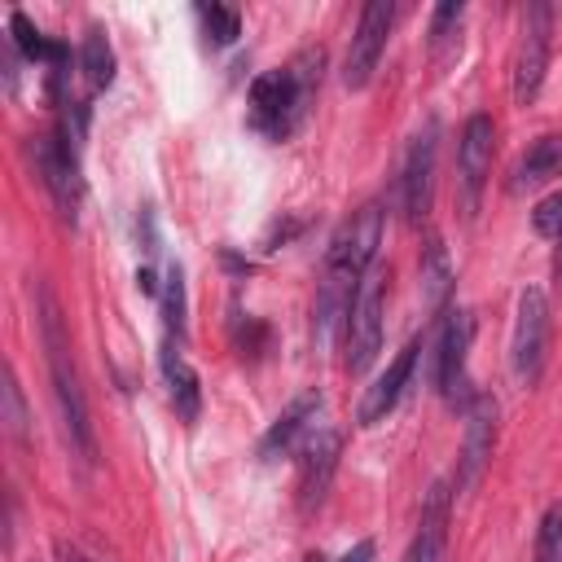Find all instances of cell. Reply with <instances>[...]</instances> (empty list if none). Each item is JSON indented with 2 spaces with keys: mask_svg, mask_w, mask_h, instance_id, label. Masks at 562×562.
<instances>
[{
  "mask_svg": "<svg viewBox=\"0 0 562 562\" xmlns=\"http://www.w3.org/2000/svg\"><path fill=\"white\" fill-rule=\"evenodd\" d=\"M531 228H536L540 237H562V189H553L549 198L536 202V211H531Z\"/></svg>",
  "mask_w": 562,
  "mask_h": 562,
  "instance_id": "484cf974",
  "label": "cell"
},
{
  "mask_svg": "<svg viewBox=\"0 0 562 562\" xmlns=\"http://www.w3.org/2000/svg\"><path fill=\"white\" fill-rule=\"evenodd\" d=\"M136 290H140V294H158V281H154V268H140V272H136Z\"/></svg>",
  "mask_w": 562,
  "mask_h": 562,
  "instance_id": "4dcf8cb0",
  "label": "cell"
},
{
  "mask_svg": "<svg viewBox=\"0 0 562 562\" xmlns=\"http://www.w3.org/2000/svg\"><path fill=\"white\" fill-rule=\"evenodd\" d=\"M198 18H202V31L211 44H233L241 35V18L228 4H198Z\"/></svg>",
  "mask_w": 562,
  "mask_h": 562,
  "instance_id": "cb8c5ba5",
  "label": "cell"
},
{
  "mask_svg": "<svg viewBox=\"0 0 562 562\" xmlns=\"http://www.w3.org/2000/svg\"><path fill=\"white\" fill-rule=\"evenodd\" d=\"M382 290H386V268L373 263L347 307V321H342V347H347V373L360 378L369 373V364L378 360L382 351Z\"/></svg>",
  "mask_w": 562,
  "mask_h": 562,
  "instance_id": "5b68a950",
  "label": "cell"
},
{
  "mask_svg": "<svg viewBox=\"0 0 562 562\" xmlns=\"http://www.w3.org/2000/svg\"><path fill=\"white\" fill-rule=\"evenodd\" d=\"M378 558V549H373V540H356L338 562H373Z\"/></svg>",
  "mask_w": 562,
  "mask_h": 562,
  "instance_id": "f546056e",
  "label": "cell"
},
{
  "mask_svg": "<svg viewBox=\"0 0 562 562\" xmlns=\"http://www.w3.org/2000/svg\"><path fill=\"white\" fill-rule=\"evenodd\" d=\"M79 70H83V79H88L92 92H105L114 83V48H110V40H105L101 26H88V35L79 44Z\"/></svg>",
  "mask_w": 562,
  "mask_h": 562,
  "instance_id": "ffe728a7",
  "label": "cell"
},
{
  "mask_svg": "<svg viewBox=\"0 0 562 562\" xmlns=\"http://www.w3.org/2000/svg\"><path fill=\"white\" fill-rule=\"evenodd\" d=\"M9 31H13V48H18L26 61H53V44H57V40H44L40 26H35L22 9L9 13Z\"/></svg>",
  "mask_w": 562,
  "mask_h": 562,
  "instance_id": "7402d4cb",
  "label": "cell"
},
{
  "mask_svg": "<svg viewBox=\"0 0 562 562\" xmlns=\"http://www.w3.org/2000/svg\"><path fill=\"white\" fill-rule=\"evenodd\" d=\"M378 241H382V206L378 202H364L329 237L325 272H321V294H316V338H329L334 321L347 316L364 272L378 263Z\"/></svg>",
  "mask_w": 562,
  "mask_h": 562,
  "instance_id": "7a4b0ae2",
  "label": "cell"
},
{
  "mask_svg": "<svg viewBox=\"0 0 562 562\" xmlns=\"http://www.w3.org/2000/svg\"><path fill=\"white\" fill-rule=\"evenodd\" d=\"M4 426L18 443H26L31 435V417H26V404H22V386L13 378V369H4Z\"/></svg>",
  "mask_w": 562,
  "mask_h": 562,
  "instance_id": "d4e9b609",
  "label": "cell"
},
{
  "mask_svg": "<svg viewBox=\"0 0 562 562\" xmlns=\"http://www.w3.org/2000/svg\"><path fill=\"white\" fill-rule=\"evenodd\" d=\"M435 149H439V119H426L417 136L408 140L404 171H400V206L408 224H422L435 198Z\"/></svg>",
  "mask_w": 562,
  "mask_h": 562,
  "instance_id": "30bf717a",
  "label": "cell"
},
{
  "mask_svg": "<svg viewBox=\"0 0 562 562\" xmlns=\"http://www.w3.org/2000/svg\"><path fill=\"white\" fill-rule=\"evenodd\" d=\"M53 553H57V562H97V558H88L79 544H70V540H53Z\"/></svg>",
  "mask_w": 562,
  "mask_h": 562,
  "instance_id": "f1b7e54d",
  "label": "cell"
},
{
  "mask_svg": "<svg viewBox=\"0 0 562 562\" xmlns=\"http://www.w3.org/2000/svg\"><path fill=\"white\" fill-rule=\"evenodd\" d=\"M321 70H325V53L303 48L281 70L259 75L250 83V127L263 132L268 140L294 136L303 127L316 92H321Z\"/></svg>",
  "mask_w": 562,
  "mask_h": 562,
  "instance_id": "3957f363",
  "label": "cell"
},
{
  "mask_svg": "<svg viewBox=\"0 0 562 562\" xmlns=\"http://www.w3.org/2000/svg\"><path fill=\"white\" fill-rule=\"evenodd\" d=\"M470 342H474V312L470 307H448L443 325H439V338H435V391L457 413H465L479 400L474 386H470V373H465Z\"/></svg>",
  "mask_w": 562,
  "mask_h": 562,
  "instance_id": "277c9868",
  "label": "cell"
},
{
  "mask_svg": "<svg viewBox=\"0 0 562 562\" xmlns=\"http://www.w3.org/2000/svg\"><path fill=\"white\" fill-rule=\"evenodd\" d=\"M338 452H342V435L329 430V426H316L303 448H299V509L312 514L325 492H329V479L338 470Z\"/></svg>",
  "mask_w": 562,
  "mask_h": 562,
  "instance_id": "7c38bea8",
  "label": "cell"
},
{
  "mask_svg": "<svg viewBox=\"0 0 562 562\" xmlns=\"http://www.w3.org/2000/svg\"><path fill=\"white\" fill-rule=\"evenodd\" d=\"M492 140H496L492 119L470 114L465 127H461V140H457V193H461V211L470 220L479 211V198H483V184H487V171H492Z\"/></svg>",
  "mask_w": 562,
  "mask_h": 562,
  "instance_id": "8fae6325",
  "label": "cell"
},
{
  "mask_svg": "<svg viewBox=\"0 0 562 562\" xmlns=\"http://www.w3.org/2000/svg\"><path fill=\"white\" fill-rule=\"evenodd\" d=\"M448 501H452V492H448L443 483H435V487H430V496H426V505H422V527H417V536H413V544H408L404 562H439V558H443Z\"/></svg>",
  "mask_w": 562,
  "mask_h": 562,
  "instance_id": "2e32d148",
  "label": "cell"
},
{
  "mask_svg": "<svg viewBox=\"0 0 562 562\" xmlns=\"http://www.w3.org/2000/svg\"><path fill=\"white\" fill-rule=\"evenodd\" d=\"M299 562H325V558H321V553H303Z\"/></svg>",
  "mask_w": 562,
  "mask_h": 562,
  "instance_id": "d6a6232c",
  "label": "cell"
},
{
  "mask_svg": "<svg viewBox=\"0 0 562 562\" xmlns=\"http://www.w3.org/2000/svg\"><path fill=\"white\" fill-rule=\"evenodd\" d=\"M558 176H562V136L553 132V136H540V140L518 158V167H514V193L536 189V184H549V180H558Z\"/></svg>",
  "mask_w": 562,
  "mask_h": 562,
  "instance_id": "ac0fdd59",
  "label": "cell"
},
{
  "mask_svg": "<svg viewBox=\"0 0 562 562\" xmlns=\"http://www.w3.org/2000/svg\"><path fill=\"white\" fill-rule=\"evenodd\" d=\"M544 351H549V299H544V290L527 285V290L518 294L514 342H509V364H514V378H518L522 386H536V382H540Z\"/></svg>",
  "mask_w": 562,
  "mask_h": 562,
  "instance_id": "52a82bcc",
  "label": "cell"
},
{
  "mask_svg": "<svg viewBox=\"0 0 562 562\" xmlns=\"http://www.w3.org/2000/svg\"><path fill=\"white\" fill-rule=\"evenodd\" d=\"M531 562H562V501H553V505L540 514Z\"/></svg>",
  "mask_w": 562,
  "mask_h": 562,
  "instance_id": "603a6c76",
  "label": "cell"
},
{
  "mask_svg": "<svg viewBox=\"0 0 562 562\" xmlns=\"http://www.w3.org/2000/svg\"><path fill=\"white\" fill-rule=\"evenodd\" d=\"M492 439H496V400L479 395L465 408V439H461V457H457V487H474L487 457H492Z\"/></svg>",
  "mask_w": 562,
  "mask_h": 562,
  "instance_id": "4fadbf2b",
  "label": "cell"
},
{
  "mask_svg": "<svg viewBox=\"0 0 562 562\" xmlns=\"http://www.w3.org/2000/svg\"><path fill=\"white\" fill-rule=\"evenodd\" d=\"M35 321H40V342H44V360H48V378H53V400H57L66 448H70V457L83 470H92V461H97V435H92V422H88V395L79 386V369H75V356H70L66 316L57 307V294L44 281L35 285Z\"/></svg>",
  "mask_w": 562,
  "mask_h": 562,
  "instance_id": "6da1fadb",
  "label": "cell"
},
{
  "mask_svg": "<svg viewBox=\"0 0 562 562\" xmlns=\"http://www.w3.org/2000/svg\"><path fill=\"white\" fill-rule=\"evenodd\" d=\"M461 13H465V4H461V0H443V4L430 13V44H435V48L452 35V26L461 22Z\"/></svg>",
  "mask_w": 562,
  "mask_h": 562,
  "instance_id": "4316f807",
  "label": "cell"
},
{
  "mask_svg": "<svg viewBox=\"0 0 562 562\" xmlns=\"http://www.w3.org/2000/svg\"><path fill=\"white\" fill-rule=\"evenodd\" d=\"M162 329H167V342H176V347L189 334V321H184V272H180V263H171L167 277H162Z\"/></svg>",
  "mask_w": 562,
  "mask_h": 562,
  "instance_id": "44dd1931",
  "label": "cell"
},
{
  "mask_svg": "<svg viewBox=\"0 0 562 562\" xmlns=\"http://www.w3.org/2000/svg\"><path fill=\"white\" fill-rule=\"evenodd\" d=\"M417 356H422V338H413L391 364H386V373L364 391V400H360V408H356V422L360 426H378L395 404H400V395L408 391V382H413V369H417Z\"/></svg>",
  "mask_w": 562,
  "mask_h": 562,
  "instance_id": "5bb4252c",
  "label": "cell"
},
{
  "mask_svg": "<svg viewBox=\"0 0 562 562\" xmlns=\"http://www.w3.org/2000/svg\"><path fill=\"white\" fill-rule=\"evenodd\" d=\"M448 294H452V263H448V250L439 237H426L422 246V303L430 312H443L448 307Z\"/></svg>",
  "mask_w": 562,
  "mask_h": 562,
  "instance_id": "d6986e66",
  "label": "cell"
},
{
  "mask_svg": "<svg viewBox=\"0 0 562 562\" xmlns=\"http://www.w3.org/2000/svg\"><path fill=\"white\" fill-rule=\"evenodd\" d=\"M549 35H553V9L544 0L527 4L522 31H518V48H514V101L518 105H531L540 97V88H544Z\"/></svg>",
  "mask_w": 562,
  "mask_h": 562,
  "instance_id": "8992f818",
  "label": "cell"
},
{
  "mask_svg": "<svg viewBox=\"0 0 562 562\" xmlns=\"http://www.w3.org/2000/svg\"><path fill=\"white\" fill-rule=\"evenodd\" d=\"M31 149H35V171H40V180H44V189H48L53 206L61 211V220H70V224H75V215H79V202H83L79 149H75V145H70L61 132H48V136H40Z\"/></svg>",
  "mask_w": 562,
  "mask_h": 562,
  "instance_id": "ba28073f",
  "label": "cell"
},
{
  "mask_svg": "<svg viewBox=\"0 0 562 562\" xmlns=\"http://www.w3.org/2000/svg\"><path fill=\"white\" fill-rule=\"evenodd\" d=\"M162 378H167L176 417L180 422H198V413H202V386H198L193 364L176 351V342H162Z\"/></svg>",
  "mask_w": 562,
  "mask_h": 562,
  "instance_id": "e0dca14e",
  "label": "cell"
},
{
  "mask_svg": "<svg viewBox=\"0 0 562 562\" xmlns=\"http://www.w3.org/2000/svg\"><path fill=\"white\" fill-rule=\"evenodd\" d=\"M136 241L154 255L158 250V228H154V211L149 206H140V215H136Z\"/></svg>",
  "mask_w": 562,
  "mask_h": 562,
  "instance_id": "83f0119b",
  "label": "cell"
},
{
  "mask_svg": "<svg viewBox=\"0 0 562 562\" xmlns=\"http://www.w3.org/2000/svg\"><path fill=\"white\" fill-rule=\"evenodd\" d=\"M391 22H395V4L391 0H369L360 9V22L351 31V44H347V57H342V83L356 92L373 79L378 70V57L386 48V35H391Z\"/></svg>",
  "mask_w": 562,
  "mask_h": 562,
  "instance_id": "9c48e42d",
  "label": "cell"
},
{
  "mask_svg": "<svg viewBox=\"0 0 562 562\" xmlns=\"http://www.w3.org/2000/svg\"><path fill=\"white\" fill-rule=\"evenodd\" d=\"M316 413H321V391H303V395H299L285 413H277V422L263 430L259 457H263V461H277V457H285V452L303 448V439L316 430V426H312Z\"/></svg>",
  "mask_w": 562,
  "mask_h": 562,
  "instance_id": "9a60e30c",
  "label": "cell"
},
{
  "mask_svg": "<svg viewBox=\"0 0 562 562\" xmlns=\"http://www.w3.org/2000/svg\"><path fill=\"white\" fill-rule=\"evenodd\" d=\"M553 277H558V290H562V237H558V250H553Z\"/></svg>",
  "mask_w": 562,
  "mask_h": 562,
  "instance_id": "1f68e13d",
  "label": "cell"
}]
</instances>
